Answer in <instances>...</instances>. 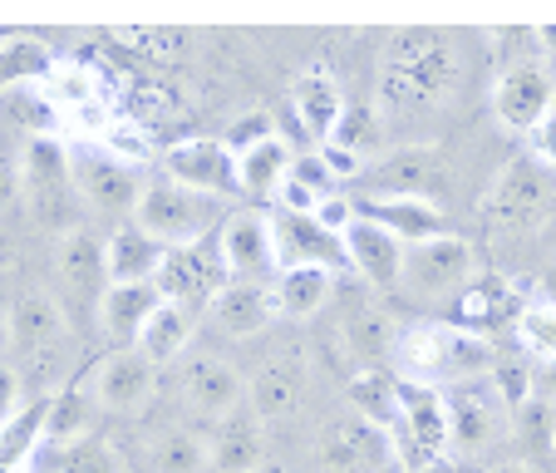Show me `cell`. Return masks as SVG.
Wrapping results in <instances>:
<instances>
[{"label":"cell","instance_id":"6da1fadb","mask_svg":"<svg viewBox=\"0 0 556 473\" xmlns=\"http://www.w3.org/2000/svg\"><path fill=\"white\" fill-rule=\"evenodd\" d=\"M463 60L448 30H394L384 40L379 60V109L384 114H414V109H439L458 95Z\"/></svg>","mask_w":556,"mask_h":473},{"label":"cell","instance_id":"7a4b0ae2","mask_svg":"<svg viewBox=\"0 0 556 473\" xmlns=\"http://www.w3.org/2000/svg\"><path fill=\"white\" fill-rule=\"evenodd\" d=\"M394 365H400L404 385L453 389V385H468V379L493 375L497 350L488 336H472V331L453 326V321H419V326L400 331Z\"/></svg>","mask_w":556,"mask_h":473},{"label":"cell","instance_id":"3957f363","mask_svg":"<svg viewBox=\"0 0 556 473\" xmlns=\"http://www.w3.org/2000/svg\"><path fill=\"white\" fill-rule=\"evenodd\" d=\"M21 202L30 212L35 227L45 232H70L85 227V198H79V183H74V153L64 148V138L45 134L30 138L21 153Z\"/></svg>","mask_w":556,"mask_h":473},{"label":"cell","instance_id":"277c9868","mask_svg":"<svg viewBox=\"0 0 556 473\" xmlns=\"http://www.w3.org/2000/svg\"><path fill=\"white\" fill-rule=\"evenodd\" d=\"M389 453L404 463V473H429L453 459V430H448V395L424 385H404L400 424L389 430Z\"/></svg>","mask_w":556,"mask_h":473},{"label":"cell","instance_id":"5b68a950","mask_svg":"<svg viewBox=\"0 0 556 473\" xmlns=\"http://www.w3.org/2000/svg\"><path fill=\"white\" fill-rule=\"evenodd\" d=\"M478 208H483V217L493 222L497 232L522 237V232L546 227V217H552V208H556V192H552V178H546L542 163H532V158H513V163L493 178V188L483 192Z\"/></svg>","mask_w":556,"mask_h":473},{"label":"cell","instance_id":"8992f818","mask_svg":"<svg viewBox=\"0 0 556 473\" xmlns=\"http://www.w3.org/2000/svg\"><path fill=\"white\" fill-rule=\"evenodd\" d=\"M212 212H217V198L188 192V188H178V183H143L134 227L148 232L153 242H163L173 252V247H198L202 242Z\"/></svg>","mask_w":556,"mask_h":473},{"label":"cell","instance_id":"52a82bcc","mask_svg":"<svg viewBox=\"0 0 556 473\" xmlns=\"http://www.w3.org/2000/svg\"><path fill=\"white\" fill-rule=\"evenodd\" d=\"M394 459L389 434L365 424L355 410H340L315 434V469L320 473H379Z\"/></svg>","mask_w":556,"mask_h":473},{"label":"cell","instance_id":"ba28073f","mask_svg":"<svg viewBox=\"0 0 556 473\" xmlns=\"http://www.w3.org/2000/svg\"><path fill=\"white\" fill-rule=\"evenodd\" d=\"M556 109V79L542 60H513L503 64L493 85V114L507 134H532Z\"/></svg>","mask_w":556,"mask_h":473},{"label":"cell","instance_id":"9c48e42d","mask_svg":"<svg viewBox=\"0 0 556 473\" xmlns=\"http://www.w3.org/2000/svg\"><path fill=\"white\" fill-rule=\"evenodd\" d=\"M217 257H222V266H227L231 282L266 286L271 276H281L271 217H262V212H252V208L222 217V227H217Z\"/></svg>","mask_w":556,"mask_h":473},{"label":"cell","instance_id":"30bf717a","mask_svg":"<svg viewBox=\"0 0 556 473\" xmlns=\"http://www.w3.org/2000/svg\"><path fill=\"white\" fill-rule=\"evenodd\" d=\"M443 395H448L453 459H472L507 434V404L497 400V389L488 379H468V385H453Z\"/></svg>","mask_w":556,"mask_h":473},{"label":"cell","instance_id":"8fae6325","mask_svg":"<svg viewBox=\"0 0 556 473\" xmlns=\"http://www.w3.org/2000/svg\"><path fill=\"white\" fill-rule=\"evenodd\" d=\"M478 276V252H472L468 237H433L404 252V286L414 296H443V291H463V286Z\"/></svg>","mask_w":556,"mask_h":473},{"label":"cell","instance_id":"7c38bea8","mask_svg":"<svg viewBox=\"0 0 556 473\" xmlns=\"http://www.w3.org/2000/svg\"><path fill=\"white\" fill-rule=\"evenodd\" d=\"M163 169H168V183L188 192H202V198H231L237 188V158L222 138H182L163 153Z\"/></svg>","mask_w":556,"mask_h":473},{"label":"cell","instance_id":"4fadbf2b","mask_svg":"<svg viewBox=\"0 0 556 473\" xmlns=\"http://www.w3.org/2000/svg\"><path fill=\"white\" fill-rule=\"evenodd\" d=\"M527 311V291L507 272H478L458 291V321L453 326L472 331V336H493L503 326H517Z\"/></svg>","mask_w":556,"mask_h":473},{"label":"cell","instance_id":"5bb4252c","mask_svg":"<svg viewBox=\"0 0 556 473\" xmlns=\"http://www.w3.org/2000/svg\"><path fill=\"white\" fill-rule=\"evenodd\" d=\"M227 282H231V276H227V266H222V257H212L207 247L198 242V247H173L153 286H157V296H163V301L212 306Z\"/></svg>","mask_w":556,"mask_h":473},{"label":"cell","instance_id":"9a60e30c","mask_svg":"<svg viewBox=\"0 0 556 473\" xmlns=\"http://www.w3.org/2000/svg\"><path fill=\"white\" fill-rule=\"evenodd\" d=\"M153 385H157V365L143 350H114V356L99 360L89 395H94L99 410H109V414H138L153 400Z\"/></svg>","mask_w":556,"mask_h":473},{"label":"cell","instance_id":"2e32d148","mask_svg":"<svg viewBox=\"0 0 556 473\" xmlns=\"http://www.w3.org/2000/svg\"><path fill=\"white\" fill-rule=\"evenodd\" d=\"M375 178L384 183V192H409V198H429L439 202L453 188V163L439 144H419V148H400L389 153L375 169Z\"/></svg>","mask_w":556,"mask_h":473},{"label":"cell","instance_id":"e0dca14e","mask_svg":"<svg viewBox=\"0 0 556 473\" xmlns=\"http://www.w3.org/2000/svg\"><path fill=\"white\" fill-rule=\"evenodd\" d=\"M359 217L375 222V227H384L389 237H400L404 247L433 242V237H443V232H448V217H443L439 202L409 198V192H375V198H365Z\"/></svg>","mask_w":556,"mask_h":473},{"label":"cell","instance_id":"ac0fdd59","mask_svg":"<svg viewBox=\"0 0 556 473\" xmlns=\"http://www.w3.org/2000/svg\"><path fill=\"white\" fill-rule=\"evenodd\" d=\"M340 247H345V266L365 286H375V291H389V286L404 282V252H409V247H404L400 237H389L384 227H375V222L359 217L355 227L340 237Z\"/></svg>","mask_w":556,"mask_h":473},{"label":"cell","instance_id":"d6986e66","mask_svg":"<svg viewBox=\"0 0 556 473\" xmlns=\"http://www.w3.org/2000/svg\"><path fill=\"white\" fill-rule=\"evenodd\" d=\"M74 183H79V198L94 217H134L138 198H143V183L134 178V169H124L114 158H79Z\"/></svg>","mask_w":556,"mask_h":473},{"label":"cell","instance_id":"ffe728a7","mask_svg":"<svg viewBox=\"0 0 556 473\" xmlns=\"http://www.w3.org/2000/svg\"><path fill=\"white\" fill-rule=\"evenodd\" d=\"M182 395H188V404L202 420L217 424V420H227L231 410H242L247 379H242V370L217 356H192L188 370H182Z\"/></svg>","mask_w":556,"mask_h":473},{"label":"cell","instance_id":"44dd1931","mask_svg":"<svg viewBox=\"0 0 556 473\" xmlns=\"http://www.w3.org/2000/svg\"><path fill=\"white\" fill-rule=\"evenodd\" d=\"M207 459L217 473H256L266 463V420L252 410V404L231 410L227 420L212 424Z\"/></svg>","mask_w":556,"mask_h":473},{"label":"cell","instance_id":"7402d4cb","mask_svg":"<svg viewBox=\"0 0 556 473\" xmlns=\"http://www.w3.org/2000/svg\"><path fill=\"white\" fill-rule=\"evenodd\" d=\"M291 114H295V124H301L311 138H320V144H330V138H336L340 119H345V95H340L336 74H330L326 64H311L305 74H295Z\"/></svg>","mask_w":556,"mask_h":473},{"label":"cell","instance_id":"603a6c76","mask_svg":"<svg viewBox=\"0 0 556 473\" xmlns=\"http://www.w3.org/2000/svg\"><path fill=\"white\" fill-rule=\"evenodd\" d=\"M301 400H305V356L301 350L271 356L256 370L252 385H247V404H252L262 420H286V414L301 410Z\"/></svg>","mask_w":556,"mask_h":473},{"label":"cell","instance_id":"cb8c5ba5","mask_svg":"<svg viewBox=\"0 0 556 473\" xmlns=\"http://www.w3.org/2000/svg\"><path fill=\"white\" fill-rule=\"evenodd\" d=\"M271 232H276V262H281V272H291V266H330V272H336V266L345 262L340 237H330V232L320 227L315 217H291V212H276Z\"/></svg>","mask_w":556,"mask_h":473},{"label":"cell","instance_id":"d4e9b609","mask_svg":"<svg viewBox=\"0 0 556 473\" xmlns=\"http://www.w3.org/2000/svg\"><path fill=\"white\" fill-rule=\"evenodd\" d=\"M5 336H11L15 356H40V350H54L64 340V311L50 291H25L15 296L11 315H5Z\"/></svg>","mask_w":556,"mask_h":473},{"label":"cell","instance_id":"484cf974","mask_svg":"<svg viewBox=\"0 0 556 473\" xmlns=\"http://www.w3.org/2000/svg\"><path fill=\"white\" fill-rule=\"evenodd\" d=\"M157 306H163V296H157L153 282L109 286V291L99 296V331H104L118 350H134L138 336H143V326H148V315H153Z\"/></svg>","mask_w":556,"mask_h":473},{"label":"cell","instance_id":"4316f807","mask_svg":"<svg viewBox=\"0 0 556 473\" xmlns=\"http://www.w3.org/2000/svg\"><path fill=\"white\" fill-rule=\"evenodd\" d=\"M276 315H281L276 311V296L256 282H227L217 291V301H212V321H217V331H227V336H237V340L262 336Z\"/></svg>","mask_w":556,"mask_h":473},{"label":"cell","instance_id":"83f0119b","mask_svg":"<svg viewBox=\"0 0 556 473\" xmlns=\"http://www.w3.org/2000/svg\"><path fill=\"white\" fill-rule=\"evenodd\" d=\"M104 262H109V286H138V282H157L163 262H168V247L153 242L148 232H138L134 222L118 227L104 242Z\"/></svg>","mask_w":556,"mask_h":473},{"label":"cell","instance_id":"f1b7e54d","mask_svg":"<svg viewBox=\"0 0 556 473\" xmlns=\"http://www.w3.org/2000/svg\"><path fill=\"white\" fill-rule=\"evenodd\" d=\"M345 410H355L375 430H394L404 410V379H394L389 370H355L345 385Z\"/></svg>","mask_w":556,"mask_h":473},{"label":"cell","instance_id":"f546056e","mask_svg":"<svg viewBox=\"0 0 556 473\" xmlns=\"http://www.w3.org/2000/svg\"><path fill=\"white\" fill-rule=\"evenodd\" d=\"M54 262H60V276L64 286H70L79 301H89V296H104L109 291V262H104V242H99L89 227L70 232V237H60V252H54Z\"/></svg>","mask_w":556,"mask_h":473},{"label":"cell","instance_id":"4dcf8cb0","mask_svg":"<svg viewBox=\"0 0 556 473\" xmlns=\"http://www.w3.org/2000/svg\"><path fill=\"white\" fill-rule=\"evenodd\" d=\"M40 95L60 114H85V109L104 104V74H94L85 60H54L50 74L40 79Z\"/></svg>","mask_w":556,"mask_h":473},{"label":"cell","instance_id":"1f68e13d","mask_svg":"<svg viewBox=\"0 0 556 473\" xmlns=\"http://www.w3.org/2000/svg\"><path fill=\"white\" fill-rule=\"evenodd\" d=\"M291 163H295V148L286 138H266V144L237 153V188L252 192V198H276L281 183L291 178Z\"/></svg>","mask_w":556,"mask_h":473},{"label":"cell","instance_id":"d6a6232c","mask_svg":"<svg viewBox=\"0 0 556 473\" xmlns=\"http://www.w3.org/2000/svg\"><path fill=\"white\" fill-rule=\"evenodd\" d=\"M330 291H336V272L330 266H291L276 276V311L291 321H311L315 311H326Z\"/></svg>","mask_w":556,"mask_h":473},{"label":"cell","instance_id":"836d02e7","mask_svg":"<svg viewBox=\"0 0 556 473\" xmlns=\"http://www.w3.org/2000/svg\"><path fill=\"white\" fill-rule=\"evenodd\" d=\"M192 331H198V315H192V306L163 301L153 315H148V326H143V336H138L134 350H143L153 365H168V360H178L182 350H188Z\"/></svg>","mask_w":556,"mask_h":473},{"label":"cell","instance_id":"e575fe53","mask_svg":"<svg viewBox=\"0 0 556 473\" xmlns=\"http://www.w3.org/2000/svg\"><path fill=\"white\" fill-rule=\"evenodd\" d=\"M345 346L350 356L359 360V370H379L375 360L394 356V346H400V331H394V321H389L379 306H350L345 315Z\"/></svg>","mask_w":556,"mask_h":473},{"label":"cell","instance_id":"d590c367","mask_svg":"<svg viewBox=\"0 0 556 473\" xmlns=\"http://www.w3.org/2000/svg\"><path fill=\"white\" fill-rule=\"evenodd\" d=\"M45 424H50V400H30L15 420L0 424V473L25 469V459L45 444Z\"/></svg>","mask_w":556,"mask_h":473},{"label":"cell","instance_id":"8d00e7d4","mask_svg":"<svg viewBox=\"0 0 556 473\" xmlns=\"http://www.w3.org/2000/svg\"><path fill=\"white\" fill-rule=\"evenodd\" d=\"M94 420H99V400L85 395L79 385H64L60 395L50 400V424H45V439L60 449V444H74V439H89L94 434Z\"/></svg>","mask_w":556,"mask_h":473},{"label":"cell","instance_id":"74e56055","mask_svg":"<svg viewBox=\"0 0 556 473\" xmlns=\"http://www.w3.org/2000/svg\"><path fill=\"white\" fill-rule=\"evenodd\" d=\"M207 463H212L207 459V444H202L192 430L157 434L153 449H148V469H153V473H202Z\"/></svg>","mask_w":556,"mask_h":473},{"label":"cell","instance_id":"f35d334b","mask_svg":"<svg viewBox=\"0 0 556 473\" xmlns=\"http://www.w3.org/2000/svg\"><path fill=\"white\" fill-rule=\"evenodd\" d=\"M50 50L35 40H5L0 45V99L11 95V89L30 85V79H45L50 74Z\"/></svg>","mask_w":556,"mask_h":473},{"label":"cell","instance_id":"ab89813d","mask_svg":"<svg viewBox=\"0 0 556 473\" xmlns=\"http://www.w3.org/2000/svg\"><path fill=\"white\" fill-rule=\"evenodd\" d=\"M54 473H118V449L104 434L60 444V449H54Z\"/></svg>","mask_w":556,"mask_h":473},{"label":"cell","instance_id":"60d3db41","mask_svg":"<svg viewBox=\"0 0 556 473\" xmlns=\"http://www.w3.org/2000/svg\"><path fill=\"white\" fill-rule=\"evenodd\" d=\"M99 144H104V158H114V163H124V169H138V163L153 158V138H148V128L128 114L114 119V124L99 134Z\"/></svg>","mask_w":556,"mask_h":473},{"label":"cell","instance_id":"b9f144b4","mask_svg":"<svg viewBox=\"0 0 556 473\" xmlns=\"http://www.w3.org/2000/svg\"><path fill=\"white\" fill-rule=\"evenodd\" d=\"M517 340H522L527 356L552 360V365H556V306L542 301V296H536V301H527L522 321H517Z\"/></svg>","mask_w":556,"mask_h":473},{"label":"cell","instance_id":"7bdbcfd3","mask_svg":"<svg viewBox=\"0 0 556 473\" xmlns=\"http://www.w3.org/2000/svg\"><path fill=\"white\" fill-rule=\"evenodd\" d=\"M488 385L497 389V400L507 404V414H522L527 404L536 400L532 395V370H527L522 356H497L493 375H488Z\"/></svg>","mask_w":556,"mask_h":473},{"label":"cell","instance_id":"ee69618b","mask_svg":"<svg viewBox=\"0 0 556 473\" xmlns=\"http://www.w3.org/2000/svg\"><path fill=\"white\" fill-rule=\"evenodd\" d=\"M513 420H517L522 444L532 449V459H552V453H556V404L532 400L522 414H513Z\"/></svg>","mask_w":556,"mask_h":473},{"label":"cell","instance_id":"f6af8a7d","mask_svg":"<svg viewBox=\"0 0 556 473\" xmlns=\"http://www.w3.org/2000/svg\"><path fill=\"white\" fill-rule=\"evenodd\" d=\"M266 138H276L271 119H266V114H247V119H237V124L227 128V138H222V144H227L231 158H237V153H247V148L266 144Z\"/></svg>","mask_w":556,"mask_h":473},{"label":"cell","instance_id":"bcb514c9","mask_svg":"<svg viewBox=\"0 0 556 473\" xmlns=\"http://www.w3.org/2000/svg\"><path fill=\"white\" fill-rule=\"evenodd\" d=\"M315 222H320V227H326L330 237H345V232L359 222V208L345 198V192H330V198L320 202V208H315Z\"/></svg>","mask_w":556,"mask_h":473},{"label":"cell","instance_id":"7dc6e473","mask_svg":"<svg viewBox=\"0 0 556 473\" xmlns=\"http://www.w3.org/2000/svg\"><path fill=\"white\" fill-rule=\"evenodd\" d=\"M291 178H295V183H305L311 192H320V198H330V192H336V173H330L326 163H320V153H295Z\"/></svg>","mask_w":556,"mask_h":473},{"label":"cell","instance_id":"c3c4849f","mask_svg":"<svg viewBox=\"0 0 556 473\" xmlns=\"http://www.w3.org/2000/svg\"><path fill=\"white\" fill-rule=\"evenodd\" d=\"M276 202H281V212H291V217H315V208H320V192H311L305 183H295V178H286L281 183V192H276Z\"/></svg>","mask_w":556,"mask_h":473},{"label":"cell","instance_id":"681fc988","mask_svg":"<svg viewBox=\"0 0 556 473\" xmlns=\"http://www.w3.org/2000/svg\"><path fill=\"white\" fill-rule=\"evenodd\" d=\"M25 379H21V370L15 365H0V424L5 420H15V414L25 410Z\"/></svg>","mask_w":556,"mask_h":473},{"label":"cell","instance_id":"f907efd6","mask_svg":"<svg viewBox=\"0 0 556 473\" xmlns=\"http://www.w3.org/2000/svg\"><path fill=\"white\" fill-rule=\"evenodd\" d=\"M527 148H532V163H542V169H556V109L532 128V134H527Z\"/></svg>","mask_w":556,"mask_h":473},{"label":"cell","instance_id":"816d5d0a","mask_svg":"<svg viewBox=\"0 0 556 473\" xmlns=\"http://www.w3.org/2000/svg\"><path fill=\"white\" fill-rule=\"evenodd\" d=\"M315 153H320V163H326V169L336 173V178H355V173H365V158L350 153V148H345V144H336V138H330V144H320Z\"/></svg>","mask_w":556,"mask_h":473},{"label":"cell","instance_id":"f5cc1de1","mask_svg":"<svg viewBox=\"0 0 556 473\" xmlns=\"http://www.w3.org/2000/svg\"><path fill=\"white\" fill-rule=\"evenodd\" d=\"M15 198H21V169H11V163L0 158V212L11 208Z\"/></svg>","mask_w":556,"mask_h":473},{"label":"cell","instance_id":"db71d44e","mask_svg":"<svg viewBox=\"0 0 556 473\" xmlns=\"http://www.w3.org/2000/svg\"><path fill=\"white\" fill-rule=\"evenodd\" d=\"M536 50H542L546 60H556V25H542V30H536Z\"/></svg>","mask_w":556,"mask_h":473},{"label":"cell","instance_id":"11a10c76","mask_svg":"<svg viewBox=\"0 0 556 473\" xmlns=\"http://www.w3.org/2000/svg\"><path fill=\"white\" fill-rule=\"evenodd\" d=\"M542 301H552V306H556V262L542 272Z\"/></svg>","mask_w":556,"mask_h":473},{"label":"cell","instance_id":"9f6ffc18","mask_svg":"<svg viewBox=\"0 0 556 473\" xmlns=\"http://www.w3.org/2000/svg\"><path fill=\"white\" fill-rule=\"evenodd\" d=\"M488 473H536L527 459H507V463H497V469H488Z\"/></svg>","mask_w":556,"mask_h":473},{"label":"cell","instance_id":"6f0895ef","mask_svg":"<svg viewBox=\"0 0 556 473\" xmlns=\"http://www.w3.org/2000/svg\"><path fill=\"white\" fill-rule=\"evenodd\" d=\"M379 473H404V463H400V459H389V463H384V469H379Z\"/></svg>","mask_w":556,"mask_h":473},{"label":"cell","instance_id":"680465c9","mask_svg":"<svg viewBox=\"0 0 556 473\" xmlns=\"http://www.w3.org/2000/svg\"><path fill=\"white\" fill-rule=\"evenodd\" d=\"M256 473H286V469H276V463H262V469H256Z\"/></svg>","mask_w":556,"mask_h":473},{"label":"cell","instance_id":"91938a15","mask_svg":"<svg viewBox=\"0 0 556 473\" xmlns=\"http://www.w3.org/2000/svg\"><path fill=\"white\" fill-rule=\"evenodd\" d=\"M21 473H30V469H21Z\"/></svg>","mask_w":556,"mask_h":473}]
</instances>
